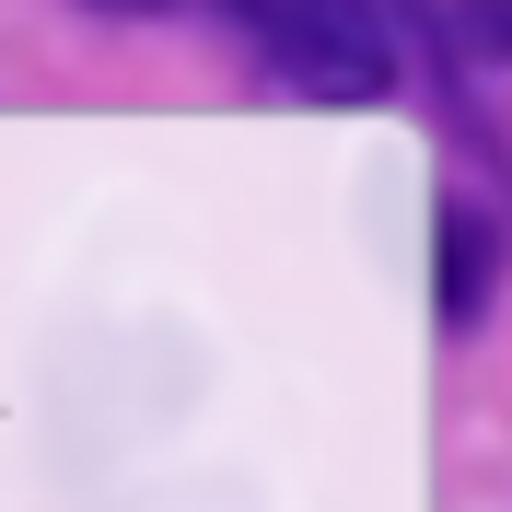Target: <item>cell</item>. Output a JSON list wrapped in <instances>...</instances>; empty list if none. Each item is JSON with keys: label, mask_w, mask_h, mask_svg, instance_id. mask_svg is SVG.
Listing matches in <instances>:
<instances>
[{"label": "cell", "mask_w": 512, "mask_h": 512, "mask_svg": "<svg viewBox=\"0 0 512 512\" xmlns=\"http://www.w3.org/2000/svg\"><path fill=\"white\" fill-rule=\"evenodd\" d=\"M82 12H117V24H152V12H198V0H82Z\"/></svg>", "instance_id": "cell-3"}, {"label": "cell", "mask_w": 512, "mask_h": 512, "mask_svg": "<svg viewBox=\"0 0 512 512\" xmlns=\"http://www.w3.org/2000/svg\"><path fill=\"white\" fill-rule=\"evenodd\" d=\"M443 47L466 70H512V0H443Z\"/></svg>", "instance_id": "cell-2"}, {"label": "cell", "mask_w": 512, "mask_h": 512, "mask_svg": "<svg viewBox=\"0 0 512 512\" xmlns=\"http://www.w3.org/2000/svg\"><path fill=\"white\" fill-rule=\"evenodd\" d=\"M489 291H501V222L443 198V222H431V303H443V326H478Z\"/></svg>", "instance_id": "cell-1"}]
</instances>
